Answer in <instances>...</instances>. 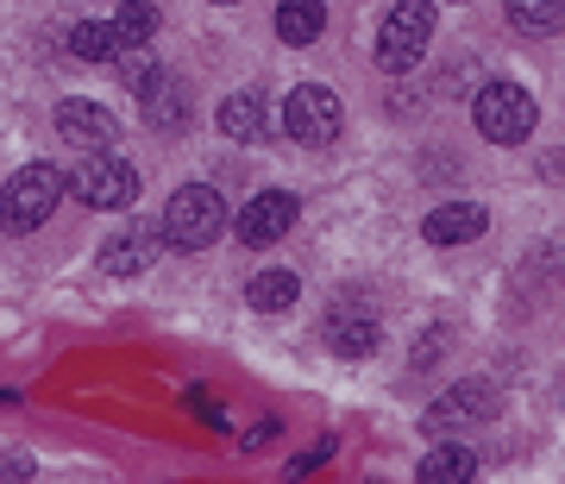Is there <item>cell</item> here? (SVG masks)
<instances>
[{
    "mask_svg": "<svg viewBox=\"0 0 565 484\" xmlns=\"http://www.w3.org/2000/svg\"><path fill=\"white\" fill-rule=\"evenodd\" d=\"M415 478L422 484H471L478 478V453H471V446H434V453L415 465Z\"/></svg>",
    "mask_w": 565,
    "mask_h": 484,
    "instance_id": "obj_13",
    "label": "cell"
},
{
    "mask_svg": "<svg viewBox=\"0 0 565 484\" xmlns=\"http://www.w3.org/2000/svg\"><path fill=\"white\" fill-rule=\"evenodd\" d=\"M63 189H70V182H63L57 164H25L20 177L0 189V227H7V233H32V227H44Z\"/></svg>",
    "mask_w": 565,
    "mask_h": 484,
    "instance_id": "obj_2",
    "label": "cell"
},
{
    "mask_svg": "<svg viewBox=\"0 0 565 484\" xmlns=\"http://www.w3.org/2000/svg\"><path fill=\"white\" fill-rule=\"evenodd\" d=\"M340 120H345V107L333 88H321V82H302L289 102H282V133L296 145H333L340 139Z\"/></svg>",
    "mask_w": 565,
    "mask_h": 484,
    "instance_id": "obj_6",
    "label": "cell"
},
{
    "mask_svg": "<svg viewBox=\"0 0 565 484\" xmlns=\"http://www.w3.org/2000/svg\"><path fill=\"white\" fill-rule=\"evenodd\" d=\"M327 453H333V441H321V446H308L302 460L289 465V478H308V472H315V465H321V460H327Z\"/></svg>",
    "mask_w": 565,
    "mask_h": 484,
    "instance_id": "obj_23",
    "label": "cell"
},
{
    "mask_svg": "<svg viewBox=\"0 0 565 484\" xmlns=\"http://www.w3.org/2000/svg\"><path fill=\"white\" fill-rule=\"evenodd\" d=\"M145 114H151V126H158V133H170V126H177V114H189V88H182L177 76H163V70H158V82L145 88Z\"/></svg>",
    "mask_w": 565,
    "mask_h": 484,
    "instance_id": "obj_18",
    "label": "cell"
},
{
    "mask_svg": "<svg viewBox=\"0 0 565 484\" xmlns=\"http://www.w3.org/2000/svg\"><path fill=\"white\" fill-rule=\"evenodd\" d=\"M296 196H282V189H264V196H252V202L239 208V240L245 245H277L289 227H296Z\"/></svg>",
    "mask_w": 565,
    "mask_h": 484,
    "instance_id": "obj_9",
    "label": "cell"
},
{
    "mask_svg": "<svg viewBox=\"0 0 565 484\" xmlns=\"http://www.w3.org/2000/svg\"><path fill=\"white\" fill-rule=\"evenodd\" d=\"M214 7H233V0H214Z\"/></svg>",
    "mask_w": 565,
    "mask_h": 484,
    "instance_id": "obj_25",
    "label": "cell"
},
{
    "mask_svg": "<svg viewBox=\"0 0 565 484\" xmlns=\"http://www.w3.org/2000/svg\"><path fill=\"white\" fill-rule=\"evenodd\" d=\"M57 133H63V145H76V151H114L120 120H114L102 102H63L57 107Z\"/></svg>",
    "mask_w": 565,
    "mask_h": 484,
    "instance_id": "obj_8",
    "label": "cell"
},
{
    "mask_svg": "<svg viewBox=\"0 0 565 484\" xmlns=\"http://www.w3.org/2000/svg\"><path fill=\"white\" fill-rule=\"evenodd\" d=\"M226 233V202L202 182H182L177 196L163 202V245H177V252H202Z\"/></svg>",
    "mask_w": 565,
    "mask_h": 484,
    "instance_id": "obj_1",
    "label": "cell"
},
{
    "mask_svg": "<svg viewBox=\"0 0 565 484\" xmlns=\"http://www.w3.org/2000/svg\"><path fill=\"white\" fill-rule=\"evenodd\" d=\"M221 133L226 139H239V145L264 139V102L258 95H226L221 102Z\"/></svg>",
    "mask_w": 565,
    "mask_h": 484,
    "instance_id": "obj_17",
    "label": "cell"
},
{
    "mask_svg": "<svg viewBox=\"0 0 565 484\" xmlns=\"http://www.w3.org/2000/svg\"><path fill=\"white\" fill-rule=\"evenodd\" d=\"M151 32H158V7H151V0H132V7L114 13V39H120V51H139Z\"/></svg>",
    "mask_w": 565,
    "mask_h": 484,
    "instance_id": "obj_20",
    "label": "cell"
},
{
    "mask_svg": "<svg viewBox=\"0 0 565 484\" xmlns=\"http://www.w3.org/2000/svg\"><path fill=\"white\" fill-rule=\"evenodd\" d=\"M70 196L82 208H132L139 202V170L114 151H82V164L70 170Z\"/></svg>",
    "mask_w": 565,
    "mask_h": 484,
    "instance_id": "obj_4",
    "label": "cell"
},
{
    "mask_svg": "<svg viewBox=\"0 0 565 484\" xmlns=\"http://www.w3.org/2000/svg\"><path fill=\"white\" fill-rule=\"evenodd\" d=\"M427 39H434V0H396L384 32H377V70H390V76L415 70Z\"/></svg>",
    "mask_w": 565,
    "mask_h": 484,
    "instance_id": "obj_5",
    "label": "cell"
},
{
    "mask_svg": "<svg viewBox=\"0 0 565 484\" xmlns=\"http://www.w3.org/2000/svg\"><path fill=\"white\" fill-rule=\"evenodd\" d=\"M321 25H327L321 0H277V39L282 44H315Z\"/></svg>",
    "mask_w": 565,
    "mask_h": 484,
    "instance_id": "obj_14",
    "label": "cell"
},
{
    "mask_svg": "<svg viewBox=\"0 0 565 484\" xmlns=\"http://www.w3.org/2000/svg\"><path fill=\"white\" fill-rule=\"evenodd\" d=\"M70 51H76L82 63H114V57H120V39H114V20H82L76 32H70Z\"/></svg>",
    "mask_w": 565,
    "mask_h": 484,
    "instance_id": "obj_19",
    "label": "cell"
},
{
    "mask_svg": "<svg viewBox=\"0 0 565 484\" xmlns=\"http://www.w3.org/2000/svg\"><path fill=\"white\" fill-rule=\"evenodd\" d=\"M270 434H277V415H264V422L252 428V441H245V446H264V441H270Z\"/></svg>",
    "mask_w": 565,
    "mask_h": 484,
    "instance_id": "obj_24",
    "label": "cell"
},
{
    "mask_svg": "<svg viewBox=\"0 0 565 484\" xmlns=\"http://www.w3.org/2000/svg\"><path fill=\"white\" fill-rule=\"evenodd\" d=\"M497 415V390L490 383H452L446 397H434V409H427V434H459V428H478V422H490Z\"/></svg>",
    "mask_w": 565,
    "mask_h": 484,
    "instance_id": "obj_7",
    "label": "cell"
},
{
    "mask_svg": "<svg viewBox=\"0 0 565 484\" xmlns=\"http://www.w3.org/2000/svg\"><path fill=\"white\" fill-rule=\"evenodd\" d=\"M114 63H120V82H126V88H132V95H145V88L158 82V63L145 57V51H120V57H114Z\"/></svg>",
    "mask_w": 565,
    "mask_h": 484,
    "instance_id": "obj_21",
    "label": "cell"
},
{
    "mask_svg": "<svg viewBox=\"0 0 565 484\" xmlns=\"http://www.w3.org/2000/svg\"><path fill=\"white\" fill-rule=\"evenodd\" d=\"M484 227H490V214L478 202H446L422 221V233H427V245H465V240H484Z\"/></svg>",
    "mask_w": 565,
    "mask_h": 484,
    "instance_id": "obj_12",
    "label": "cell"
},
{
    "mask_svg": "<svg viewBox=\"0 0 565 484\" xmlns=\"http://www.w3.org/2000/svg\"><path fill=\"white\" fill-rule=\"evenodd\" d=\"M158 240L163 233H151V227H126V233H114V240L102 245V271L107 277H139V271H151V264H158Z\"/></svg>",
    "mask_w": 565,
    "mask_h": 484,
    "instance_id": "obj_10",
    "label": "cell"
},
{
    "mask_svg": "<svg viewBox=\"0 0 565 484\" xmlns=\"http://www.w3.org/2000/svg\"><path fill=\"white\" fill-rule=\"evenodd\" d=\"M296 296H302V277H296V271H258L252 290H245V303L258 308V315H282Z\"/></svg>",
    "mask_w": 565,
    "mask_h": 484,
    "instance_id": "obj_15",
    "label": "cell"
},
{
    "mask_svg": "<svg viewBox=\"0 0 565 484\" xmlns=\"http://www.w3.org/2000/svg\"><path fill=\"white\" fill-rule=\"evenodd\" d=\"M471 120H478V133L490 145H522L541 114H534V95H527L522 82H484L478 102H471Z\"/></svg>",
    "mask_w": 565,
    "mask_h": 484,
    "instance_id": "obj_3",
    "label": "cell"
},
{
    "mask_svg": "<svg viewBox=\"0 0 565 484\" xmlns=\"http://www.w3.org/2000/svg\"><path fill=\"white\" fill-rule=\"evenodd\" d=\"M509 25L522 39H553L565 25V0H509Z\"/></svg>",
    "mask_w": 565,
    "mask_h": 484,
    "instance_id": "obj_16",
    "label": "cell"
},
{
    "mask_svg": "<svg viewBox=\"0 0 565 484\" xmlns=\"http://www.w3.org/2000/svg\"><path fill=\"white\" fill-rule=\"evenodd\" d=\"M377 340H384L377 315H364V308H333V315H327V346H333L340 359H371Z\"/></svg>",
    "mask_w": 565,
    "mask_h": 484,
    "instance_id": "obj_11",
    "label": "cell"
},
{
    "mask_svg": "<svg viewBox=\"0 0 565 484\" xmlns=\"http://www.w3.org/2000/svg\"><path fill=\"white\" fill-rule=\"evenodd\" d=\"M189 409H202V422H207V428H226V415L214 409V397H207L202 383H189Z\"/></svg>",
    "mask_w": 565,
    "mask_h": 484,
    "instance_id": "obj_22",
    "label": "cell"
}]
</instances>
